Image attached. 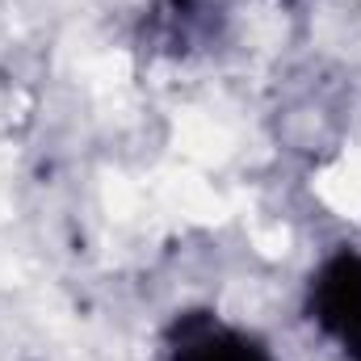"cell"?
I'll return each instance as SVG.
<instances>
[{
	"label": "cell",
	"mask_w": 361,
	"mask_h": 361,
	"mask_svg": "<svg viewBox=\"0 0 361 361\" xmlns=\"http://www.w3.org/2000/svg\"><path fill=\"white\" fill-rule=\"evenodd\" d=\"M311 319L349 361H361V252H341L319 269L311 281Z\"/></svg>",
	"instance_id": "6da1fadb"
},
{
	"label": "cell",
	"mask_w": 361,
	"mask_h": 361,
	"mask_svg": "<svg viewBox=\"0 0 361 361\" xmlns=\"http://www.w3.org/2000/svg\"><path fill=\"white\" fill-rule=\"evenodd\" d=\"M169 361H273V353L214 315H185L173 328Z\"/></svg>",
	"instance_id": "7a4b0ae2"
}]
</instances>
